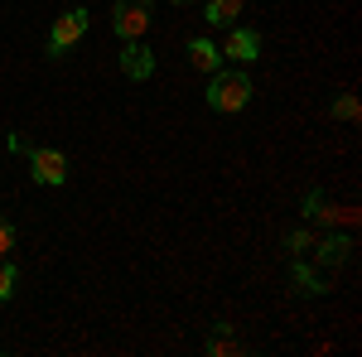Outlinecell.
<instances>
[{"mask_svg": "<svg viewBox=\"0 0 362 357\" xmlns=\"http://www.w3.org/2000/svg\"><path fill=\"white\" fill-rule=\"evenodd\" d=\"M87 25H92V15H87L83 5L68 10V15H58L54 29H49V58H63V49H73V44L87 34Z\"/></svg>", "mask_w": 362, "mask_h": 357, "instance_id": "3957f363", "label": "cell"}, {"mask_svg": "<svg viewBox=\"0 0 362 357\" xmlns=\"http://www.w3.org/2000/svg\"><path fill=\"white\" fill-rule=\"evenodd\" d=\"M15 280H20V271H15V266H10V261L0 256V304L15 295Z\"/></svg>", "mask_w": 362, "mask_h": 357, "instance_id": "7c38bea8", "label": "cell"}, {"mask_svg": "<svg viewBox=\"0 0 362 357\" xmlns=\"http://www.w3.org/2000/svg\"><path fill=\"white\" fill-rule=\"evenodd\" d=\"M15 251V227H10V218L0 213V256H10Z\"/></svg>", "mask_w": 362, "mask_h": 357, "instance_id": "5bb4252c", "label": "cell"}, {"mask_svg": "<svg viewBox=\"0 0 362 357\" xmlns=\"http://www.w3.org/2000/svg\"><path fill=\"white\" fill-rule=\"evenodd\" d=\"M10 145L29 155V174H34L44 189H63V179H68V155H63V150H49V145H25L20 136H10Z\"/></svg>", "mask_w": 362, "mask_h": 357, "instance_id": "7a4b0ae2", "label": "cell"}, {"mask_svg": "<svg viewBox=\"0 0 362 357\" xmlns=\"http://www.w3.org/2000/svg\"><path fill=\"white\" fill-rule=\"evenodd\" d=\"M242 5H247V0H208V5H203V20H208V25H237Z\"/></svg>", "mask_w": 362, "mask_h": 357, "instance_id": "9c48e42d", "label": "cell"}, {"mask_svg": "<svg viewBox=\"0 0 362 357\" xmlns=\"http://www.w3.org/2000/svg\"><path fill=\"white\" fill-rule=\"evenodd\" d=\"M121 73H126L131 83H145V78L155 73V54L145 49V39H126V49H121Z\"/></svg>", "mask_w": 362, "mask_h": 357, "instance_id": "5b68a950", "label": "cell"}, {"mask_svg": "<svg viewBox=\"0 0 362 357\" xmlns=\"http://www.w3.org/2000/svg\"><path fill=\"white\" fill-rule=\"evenodd\" d=\"M295 290H300V295H324L329 285H324V275H319V271H309L305 261H295Z\"/></svg>", "mask_w": 362, "mask_h": 357, "instance_id": "30bf717a", "label": "cell"}, {"mask_svg": "<svg viewBox=\"0 0 362 357\" xmlns=\"http://www.w3.org/2000/svg\"><path fill=\"white\" fill-rule=\"evenodd\" d=\"M348 251H353V237H348V232L324 237V242H319V266H343V261H348Z\"/></svg>", "mask_w": 362, "mask_h": 357, "instance_id": "ba28073f", "label": "cell"}, {"mask_svg": "<svg viewBox=\"0 0 362 357\" xmlns=\"http://www.w3.org/2000/svg\"><path fill=\"white\" fill-rule=\"evenodd\" d=\"M285 247L295 251V256H305V251L314 247V232H305V227H300V232H290V237H285Z\"/></svg>", "mask_w": 362, "mask_h": 357, "instance_id": "4fadbf2b", "label": "cell"}, {"mask_svg": "<svg viewBox=\"0 0 362 357\" xmlns=\"http://www.w3.org/2000/svg\"><path fill=\"white\" fill-rule=\"evenodd\" d=\"M112 29L121 39H145V29H150V5H145V0H116Z\"/></svg>", "mask_w": 362, "mask_h": 357, "instance_id": "277c9868", "label": "cell"}, {"mask_svg": "<svg viewBox=\"0 0 362 357\" xmlns=\"http://www.w3.org/2000/svg\"><path fill=\"white\" fill-rule=\"evenodd\" d=\"M169 5H184V0H169Z\"/></svg>", "mask_w": 362, "mask_h": 357, "instance_id": "9a60e30c", "label": "cell"}, {"mask_svg": "<svg viewBox=\"0 0 362 357\" xmlns=\"http://www.w3.org/2000/svg\"><path fill=\"white\" fill-rule=\"evenodd\" d=\"M189 63L203 68V73H218V68H223V54H218L213 39H194V44H189Z\"/></svg>", "mask_w": 362, "mask_h": 357, "instance_id": "52a82bcc", "label": "cell"}, {"mask_svg": "<svg viewBox=\"0 0 362 357\" xmlns=\"http://www.w3.org/2000/svg\"><path fill=\"white\" fill-rule=\"evenodd\" d=\"M247 102H251V78L237 73V68H218L213 83H208V107L232 116V111H242Z\"/></svg>", "mask_w": 362, "mask_h": 357, "instance_id": "6da1fadb", "label": "cell"}, {"mask_svg": "<svg viewBox=\"0 0 362 357\" xmlns=\"http://www.w3.org/2000/svg\"><path fill=\"white\" fill-rule=\"evenodd\" d=\"M334 116H338V121H358V116H362L358 97H353V92H343V97L334 102Z\"/></svg>", "mask_w": 362, "mask_h": 357, "instance_id": "8fae6325", "label": "cell"}, {"mask_svg": "<svg viewBox=\"0 0 362 357\" xmlns=\"http://www.w3.org/2000/svg\"><path fill=\"white\" fill-rule=\"evenodd\" d=\"M223 54H227V58H237V63H251V58L261 54V34H256V29H247V25H232Z\"/></svg>", "mask_w": 362, "mask_h": 357, "instance_id": "8992f818", "label": "cell"}]
</instances>
